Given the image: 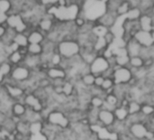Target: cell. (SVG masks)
<instances>
[{"label":"cell","mask_w":154,"mask_h":140,"mask_svg":"<svg viewBox=\"0 0 154 140\" xmlns=\"http://www.w3.org/2000/svg\"><path fill=\"white\" fill-rule=\"evenodd\" d=\"M16 132L24 137H29L30 136V123L22 119L16 125Z\"/></svg>","instance_id":"18"},{"label":"cell","mask_w":154,"mask_h":140,"mask_svg":"<svg viewBox=\"0 0 154 140\" xmlns=\"http://www.w3.org/2000/svg\"><path fill=\"white\" fill-rule=\"evenodd\" d=\"M128 114H129V113H128V110H126L125 109H123V108H120V109L116 110V112H115V116H116L118 119H120V120L125 119L127 117Z\"/></svg>","instance_id":"31"},{"label":"cell","mask_w":154,"mask_h":140,"mask_svg":"<svg viewBox=\"0 0 154 140\" xmlns=\"http://www.w3.org/2000/svg\"><path fill=\"white\" fill-rule=\"evenodd\" d=\"M7 25L5 24H0V42L5 38V34H6V31H7Z\"/></svg>","instance_id":"43"},{"label":"cell","mask_w":154,"mask_h":140,"mask_svg":"<svg viewBox=\"0 0 154 140\" xmlns=\"http://www.w3.org/2000/svg\"><path fill=\"white\" fill-rule=\"evenodd\" d=\"M116 83H125L132 79V72L125 67H120L114 73Z\"/></svg>","instance_id":"10"},{"label":"cell","mask_w":154,"mask_h":140,"mask_svg":"<svg viewBox=\"0 0 154 140\" xmlns=\"http://www.w3.org/2000/svg\"><path fill=\"white\" fill-rule=\"evenodd\" d=\"M116 63H117L119 66L124 67L125 65H126L127 63H129V62H130V57H129V55H127V56H120V57H116Z\"/></svg>","instance_id":"34"},{"label":"cell","mask_w":154,"mask_h":140,"mask_svg":"<svg viewBox=\"0 0 154 140\" xmlns=\"http://www.w3.org/2000/svg\"><path fill=\"white\" fill-rule=\"evenodd\" d=\"M93 33L98 37V38H101V37H106V34L108 33L107 32V28L104 25H98V26H96L94 29H93Z\"/></svg>","instance_id":"26"},{"label":"cell","mask_w":154,"mask_h":140,"mask_svg":"<svg viewBox=\"0 0 154 140\" xmlns=\"http://www.w3.org/2000/svg\"><path fill=\"white\" fill-rule=\"evenodd\" d=\"M13 9L11 0H0V11L9 14Z\"/></svg>","instance_id":"25"},{"label":"cell","mask_w":154,"mask_h":140,"mask_svg":"<svg viewBox=\"0 0 154 140\" xmlns=\"http://www.w3.org/2000/svg\"><path fill=\"white\" fill-rule=\"evenodd\" d=\"M27 110H28V108L25 106V104L23 101H14L10 109L12 116L17 117L20 119H23L25 116Z\"/></svg>","instance_id":"11"},{"label":"cell","mask_w":154,"mask_h":140,"mask_svg":"<svg viewBox=\"0 0 154 140\" xmlns=\"http://www.w3.org/2000/svg\"><path fill=\"white\" fill-rule=\"evenodd\" d=\"M45 75L51 81L55 80H66L67 72L62 67H50L45 72Z\"/></svg>","instance_id":"7"},{"label":"cell","mask_w":154,"mask_h":140,"mask_svg":"<svg viewBox=\"0 0 154 140\" xmlns=\"http://www.w3.org/2000/svg\"><path fill=\"white\" fill-rule=\"evenodd\" d=\"M129 12V4L127 2L121 4L117 8V13L119 14H125Z\"/></svg>","instance_id":"36"},{"label":"cell","mask_w":154,"mask_h":140,"mask_svg":"<svg viewBox=\"0 0 154 140\" xmlns=\"http://www.w3.org/2000/svg\"><path fill=\"white\" fill-rule=\"evenodd\" d=\"M7 17H8L7 14H5V13L0 11V24H5Z\"/></svg>","instance_id":"47"},{"label":"cell","mask_w":154,"mask_h":140,"mask_svg":"<svg viewBox=\"0 0 154 140\" xmlns=\"http://www.w3.org/2000/svg\"><path fill=\"white\" fill-rule=\"evenodd\" d=\"M44 129V121L34 122L30 124V135L39 134L43 131Z\"/></svg>","instance_id":"24"},{"label":"cell","mask_w":154,"mask_h":140,"mask_svg":"<svg viewBox=\"0 0 154 140\" xmlns=\"http://www.w3.org/2000/svg\"><path fill=\"white\" fill-rule=\"evenodd\" d=\"M152 18L148 15H143L140 18V24L142 26V30L145 32H151L152 30Z\"/></svg>","instance_id":"22"},{"label":"cell","mask_w":154,"mask_h":140,"mask_svg":"<svg viewBox=\"0 0 154 140\" xmlns=\"http://www.w3.org/2000/svg\"><path fill=\"white\" fill-rule=\"evenodd\" d=\"M91 103L94 107L96 108H99L101 106L104 105V100L102 99H100L99 97H94L91 100Z\"/></svg>","instance_id":"38"},{"label":"cell","mask_w":154,"mask_h":140,"mask_svg":"<svg viewBox=\"0 0 154 140\" xmlns=\"http://www.w3.org/2000/svg\"><path fill=\"white\" fill-rule=\"evenodd\" d=\"M130 63L133 67L134 68H139V67H142L144 63L143 60L139 57V56H133L130 58Z\"/></svg>","instance_id":"30"},{"label":"cell","mask_w":154,"mask_h":140,"mask_svg":"<svg viewBox=\"0 0 154 140\" xmlns=\"http://www.w3.org/2000/svg\"><path fill=\"white\" fill-rule=\"evenodd\" d=\"M142 111L145 115H151L152 113L154 112V108L152 107V106H150V105H145V106H143L142 108Z\"/></svg>","instance_id":"42"},{"label":"cell","mask_w":154,"mask_h":140,"mask_svg":"<svg viewBox=\"0 0 154 140\" xmlns=\"http://www.w3.org/2000/svg\"><path fill=\"white\" fill-rule=\"evenodd\" d=\"M52 94H55V95H62L63 94V88H62V86L53 87V93Z\"/></svg>","instance_id":"46"},{"label":"cell","mask_w":154,"mask_h":140,"mask_svg":"<svg viewBox=\"0 0 154 140\" xmlns=\"http://www.w3.org/2000/svg\"><path fill=\"white\" fill-rule=\"evenodd\" d=\"M45 121L53 127L61 129H66L69 125V119H68V117L62 111L58 110H51L47 115Z\"/></svg>","instance_id":"3"},{"label":"cell","mask_w":154,"mask_h":140,"mask_svg":"<svg viewBox=\"0 0 154 140\" xmlns=\"http://www.w3.org/2000/svg\"><path fill=\"white\" fill-rule=\"evenodd\" d=\"M13 69H14V66L8 61H5V62H2L0 64V76L3 79L9 77L12 71H13Z\"/></svg>","instance_id":"20"},{"label":"cell","mask_w":154,"mask_h":140,"mask_svg":"<svg viewBox=\"0 0 154 140\" xmlns=\"http://www.w3.org/2000/svg\"><path fill=\"white\" fill-rule=\"evenodd\" d=\"M62 62H63V58L61 57V55L58 52H53L49 60V64L50 67H60L61 66Z\"/></svg>","instance_id":"23"},{"label":"cell","mask_w":154,"mask_h":140,"mask_svg":"<svg viewBox=\"0 0 154 140\" xmlns=\"http://www.w3.org/2000/svg\"><path fill=\"white\" fill-rule=\"evenodd\" d=\"M134 38L137 41L138 43L149 47L153 43V38H152V33L151 32H145L143 30H140L135 33Z\"/></svg>","instance_id":"9"},{"label":"cell","mask_w":154,"mask_h":140,"mask_svg":"<svg viewBox=\"0 0 154 140\" xmlns=\"http://www.w3.org/2000/svg\"><path fill=\"white\" fill-rule=\"evenodd\" d=\"M139 14H140V12H139V10H137V9H134V10H132V11H129V17H130L131 19H135V18H137V17L139 16Z\"/></svg>","instance_id":"45"},{"label":"cell","mask_w":154,"mask_h":140,"mask_svg":"<svg viewBox=\"0 0 154 140\" xmlns=\"http://www.w3.org/2000/svg\"><path fill=\"white\" fill-rule=\"evenodd\" d=\"M23 22H24V18L22 14L13 13V14H8L7 20H6V25L8 28H12L15 30Z\"/></svg>","instance_id":"12"},{"label":"cell","mask_w":154,"mask_h":140,"mask_svg":"<svg viewBox=\"0 0 154 140\" xmlns=\"http://www.w3.org/2000/svg\"><path fill=\"white\" fill-rule=\"evenodd\" d=\"M104 81H105V78L103 76H97L96 79H95L94 85L97 86V87H102V85L104 83Z\"/></svg>","instance_id":"44"},{"label":"cell","mask_w":154,"mask_h":140,"mask_svg":"<svg viewBox=\"0 0 154 140\" xmlns=\"http://www.w3.org/2000/svg\"><path fill=\"white\" fill-rule=\"evenodd\" d=\"M131 133L133 134L134 137H135L136 138L139 139H143L144 138H146L148 130L145 128L144 125L141 124V123H134L131 126Z\"/></svg>","instance_id":"14"},{"label":"cell","mask_w":154,"mask_h":140,"mask_svg":"<svg viewBox=\"0 0 154 140\" xmlns=\"http://www.w3.org/2000/svg\"><path fill=\"white\" fill-rule=\"evenodd\" d=\"M113 43H114V45L116 46V49H118V48H125V42L121 37L115 38Z\"/></svg>","instance_id":"37"},{"label":"cell","mask_w":154,"mask_h":140,"mask_svg":"<svg viewBox=\"0 0 154 140\" xmlns=\"http://www.w3.org/2000/svg\"><path fill=\"white\" fill-rule=\"evenodd\" d=\"M23 102L25 104V106L29 110H33L35 112H40V113H42L44 109L48 107L46 105V102L42 101L32 92L25 94L24 97H23Z\"/></svg>","instance_id":"4"},{"label":"cell","mask_w":154,"mask_h":140,"mask_svg":"<svg viewBox=\"0 0 154 140\" xmlns=\"http://www.w3.org/2000/svg\"><path fill=\"white\" fill-rule=\"evenodd\" d=\"M51 85H52V84H51V81L49 78H47L46 76L42 77V78L39 79L38 81H37V87H38V88H41V89H43V90L47 89L48 87H50V86H51Z\"/></svg>","instance_id":"27"},{"label":"cell","mask_w":154,"mask_h":140,"mask_svg":"<svg viewBox=\"0 0 154 140\" xmlns=\"http://www.w3.org/2000/svg\"><path fill=\"white\" fill-rule=\"evenodd\" d=\"M115 54L116 55V57L127 56V55H128V51H127L125 48H118V49H116Z\"/></svg>","instance_id":"41"},{"label":"cell","mask_w":154,"mask_h":140,"mask_svg":"<svg viewBox=\"0 0 154 140\" xmlns=\"http://www.w3.org/2000/svg\"><path fill=\"white\" fill-rule=\"evenodd\" d=\"M152 11H153V14H154V7H153V9H152Z\"/></svg>","instance_id":"51"},{"label":"cell","mask_w":154,"mask_h":140,"mask_svg":"<svg viewBox=\"0 0 154 140\" xmlns=\"http://www.w3.org/2000/svg\"><path fill=\"white\" fill-rule=\"evenodd\" d=\"M109 68V62L105 57H97L96 58L90 65V73L98 74L106 72Z\"/></svg>","instance_id":"6"},{"label":"cell","mask_w":154,"mask_h":140,"mask_svg":"<svg viewBox=\"0 0 154 140\" xmlns=\"http://www.w3.org/2000/svg\"><path fill=\"white\" fill-rule=\"evenodd\" d=\"M84 20H83V18H80V17H77L76 19H75V24H76V25L77 26H83L84 25Z\"/></svg>","instance_id":"49"},{"label":"cell","mask_w":154,"mask_h":140,"mask_svg":"<svg viewBox=\"0 0 154 140\" xmlns=\"http://www.w3.org/2000/svg\"><path fill=\"white\" fill-rule=\"evenodd\" d=\"M27 52L29 55L41 57L43 54V46L42 44H28Z\"/></svg>","instance_id":"19"},{"label":"cell","mask_w":154,"mask_h":140,"mask_svg":"<svg viewBox=\"0 0 154 140\" xmlns=\"http://www.w3.org/2000/svg\"><path fill=\"white\" fill-rule=\"evenodd\" d=\"M63 88V95H65L66 97H69L74 91V86L70 81H65V83L62 86Z\"/></svg>","instance_id":"28"},{"label":"cell","mask_w":154,"mask_h":140,"mask_svg":"<svg viewBox=\"0 0 154 140\" xmlns=\"http://www.w3.org/2000/svg\"><path fill=\"white\" fill-rule=\"evenodd\" d=\"M107 44V41L105 37H101V38H98L97 40V43L95 44V49L99 51V50H102L104 49Z\"/></svg>","instance_id":"33"},{"label":"cell","mask_w":154,"mask_h":140,"mask_svg":"<svg viewBox=\"0 0 154 140\" xmlns=\"http://www.w3.org/2000/svg\"><path fill=\"white\" fill-rule=\"evenodd\" d=\"M152 38H153V42H154V33H152Z\"/></svg>","instance_id":"50"},{"label":"cell","mask_w":154,"mask_h":140,"mask_svg":"<svg viewBox=\"0 0 154 140\" xmlns=\"http://www.w3.org/2000/svg\"><path fill=\"white\" fill-rule=\"evenodd\" d=\"M54 27H55V24L53 21V16L46 13L40 18V20L37 23V28L42 33H44L45 34L53 31Z\"/></svg>","instance_id":"5"},{"label":"cell","mask_w":154,"mask_h":140,"mask_svg":"<svg viewBox=\"0 0 154 140\" xmlns=\"http://www.w3.org/2000/svg\"><path fill=\"white\" fill-rule=\"evenodd\" d=\"M32 74H33L32 71H31L29 68H27L22 64V65L14 67V69L9 76V79L13 82L21 85V84L28 81L29 80H31V78L32 77Z\"/></svg>","instance_id":"2"},{"label":"cell","mask_w":154,"mask_h":140,"mask_svg":"<svg viewBox=\"0 0 154 140\" xmlns=\"http://www.w3.org/2000/svg\"><path fill=\"white\" fill-rule=\"evenodd\" d=\"M141 110H142V108L137 102L129 103V107H128V113L129 114H135V113L139 112Z\"/></svg>","instance_id":"32"},{"label":"cell","mask_w":154,"mask_h":140,"mask_svg":"<svg viewBox=\"0 0 154 140\" xmlns=\"http://www.w3.org/2000/svg\"><path fill=\"white\" fill-rule=\"evenodd\" d=\"M23 120L27 121L28 123H34V122H41V121H44V118H43V115L40 112H35L32 110H27L25 116L23 118Z\"/></svg>","instance_id":"16"},{"label":"cell","mask_w":154,"mask_h":140,"mask_svg":"<svg viewBox=\"0 0 154 140\" xmlns=\"http://www.w3.org/2000/svg\"><path fill=\"white\" fill-rule=\"evenodd\" d=\"M27 37L29 44H42L46 41V34L40 31L38 28L32 29L29 32Z\"/></svg>","instance_id":"8"},{"label":"cell","mask_w":154,"mask_h":140,"mask_svg":"<svg viewBox=\"0 0 154 140\" xmlns=\"http://www.w3.org/2000/svg\"><path fill=\"white\" fill-rule=\"evenodd\" d=\"M95 79H96V77H95L94 74H92V73H87V74L83 75L82 81H83V83L86 86H92L95 83Z\"/></svg>","instance_id":"29"},{"label":"cell","mask_w":154,"mask_h":140,"mask_svg":"<svg viewBox=\"0 0 154 140\" xmlns=\"http://www.w3.org/2000/svg\"><path fill=\"white\" fill-rule=\"evenodd\" d=\"M13 41L14 43H16L20 48H24L27 47L29 43H28V37L25 33H16V34L14 36Z\"/></svg>","instance_id":"21"},{"label":"cell","mask_w":154,"mask_h":140,"mask_svg":"<svg viewBox=\"0 0 154 140\" xmlns=\"http://www.w3.org/2000/svg\"><path fill=\"white\" fill-rule=\"evenodd\" d=\"M106 102L107 103V104H109V105H111V106H116V104L117 103V98L116 97V96H114V95H108L107 97H106Z\"/></svg>","instance_id":"40"},{"label":"cell","mask_w":154,"mask_h":140,"mask_svg":"<svg viewBox=\"0 0 154 140\" xmlns=\"http://www.w3.org/2000/svg\"><path fill=\"white\" fill-rule=\"evenodd\" d=\"M28 140H50V138L47 135H45L43 132H42L39 134L30 135L28 137Z\"/></svg>","instance_id":"35"},{"label":"cell","mask_w":154,"mask_h":140,"mask_svg":"<svg viewBox=\"0 0 154 140\" xmlns=\"http://www.w3.org/2000/svg\"><path fill=\"white\" fill-rule=\"evenodd\" d=\"M90 129H91V130H92V131H94V132H96V133H99V132H100V130L102 129V128H101L100 126L97 125V124H93V125H91V126H90Z\"/></svg>","instance_id":"48"},{"label":"cell","mask_w":154,"mask_h":140,"mask_svg":"<svg viewBox=\"0 0 154 140\" xmlns=\"http://www.w3.org/2000/svg\"><path fill=\"white\" fill-rule=\"evenodd\" d=\"M23 60H24V57L19 52V51H18V52H12V53L9 54L8 57H7V61H8L14 67L22 65L23 62Z\"/></svg>","instance_id":"17"},{"label":"cell","mask_w":154,"mask_h":140,"mask_svg":"<svg viewBox=\"0 0 154 140\" xmlns=\"http://www.w3.org/2000/svg\"><path fill=\"white\" fill-rule=\"evenodd\" d=\"M98 119L104 125L109 126L114 123L115 115L112 111H109L107 110H102L98 112Z\"/></svg>","instance_id":"15"},{"label":"cell","mask_w":154,"mask_h":140,"mask_svg":"<svg viewBox=\"0 0 154 140\" xmlns=\"http://www.w3.org/2000/svg\"><path fill=\"white\" fill-rule=\"evenodd\" d=\"M41 63H42L41 57H39V56H32V55H29L28 54L26 57H24L23 65H24L25 67L29 68L32 72H35V71H37V69L39 68Z\"/></svg>","instance_id":"13"},{"label":"cell","mask_w":154,"mask_h":140,"mask_svg":"<svg viewBox=\"0 0 154 140\" xmlns=\"http://www.w3.org/2000/svg\"><path fill=\"white\" fill-rule=\"evenodd\" d=\"M113 85H114L113 80H111V79H105L104 83H103L101 88L103 90H109V89H111L113 87Z\"/></svg>","instance_id":"39"},{"label":"cell","mask_w":154,"mask_h":140,"mask_svg":"<svg viewBox=\"0 0 154 140\" xmlns=\"http://www.w3.org/2000/svg\"><path fill=\"white\" fill-rule=\"evenodd\" d=\"M80 52L79 44L73 40H60L58 42L55 52L61 55L63 59H71L79 54Z\"/></svg>","instance_id":"1"}]
</instances>
